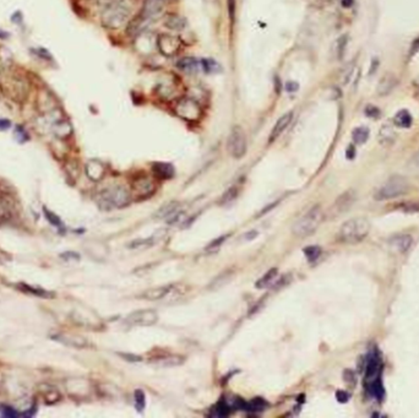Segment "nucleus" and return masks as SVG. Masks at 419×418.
Instances as JSON below:
<instances>
[{
	"mask_svg": "<svg viewBox=\"0 0 419 418\" xmlns=\"http://www.w3.org/2000/svg\"><path fill=\"white\" fill-rule=\"evenodd\" d=\"M15 135H16L17 141H20V143H25V141L28 140L27 133H26V131H25V129L22 128V126H16V130H15Z\"/></svg>",
	"mask_w": 419,
	"mask_h": 418,
	"instance_id": "obj_44",
	"label": "nucleus"
},
{
	"mask_svg": "<svg viewBox=\"0 0 419 418\" xmlns=\"http://www.w3.org/2000/svg\"><path fill=\"white\" fill-rule=\"evenodd\" d=\"M213 411L216 412V416L218 417H227L228 415L232 412V407H231V405L228 404V402L226 401H220L217 405L215 406V409H213Z\"/></svg>",
	"mask_w": 419,
	"mask_h": 418,
	"instance_id": "obj_37",
	"label": "nucleus"
},
{
	"mask_svg": "<svg viewBox=\"0 0 419 418\" xmlns=\"http://www.w3.org/2000/svg\"><path fill=\"white\" fill-rule=\"evenodd\" d=\"M391 246L398 250L400 253H406L413 244V238L410 234H400L391 238L390 241Z\"/></svg>",
	"mask_w": 419,
	"mask_h": 418,
	"instance_id": "obj_20",
	"label": "nucleus"
},
{
	"mask_svg": "<svg viewBox=\"0 0 419 418\" xmlns=\"http://www.w3.org/2000/svg\"><path fill=\"white\" fill-rule=\"evenodd\" d=\"M173 285H166V286H157V287L150 288V290L145 291L140 297L146 301H159V299H166L168 293L171 292Z\"/></svg>",
	"mask_w": 419,
	"mask_h": 418,
	"instance_id": "obj_18",
	"label": "nucleus"
},
{
	"mask_svg": "<svg viewBox=\"0 0 419 418\" xmlns=\"http://www.w3.org/2000/svg\"><path fill=\"white\" fill-rule=\"evenodd\" d=\"M150 24H152V22L148 21L147 19H145L141 14H139L138 16H135L131 21L128 22V35L133 36V37L139 36L148 27Z\"/></svg>",
	"mask_w": 419,
	"mask_h": 418,
	"instance_id": "obj_17",
	"label": "nucleus"
},
{
	"mask_svg": "<svg viewBox=\"0 0 419 418\" xmlns=\"http://www.w3.org/2000/svg\"><path fill=\"white\" fill-rule=\"evenodd\" d=\"M346 157L348 159H353L354 157H356V149H354V146H348V149H347L346 151Z\"/></svg>",
	"mask_w": 419,
	"mask_h": 418,
	"instance_id": "obj_50",
	"label": "nucleus"
},
{
	"mask_svg": "<svg viewBox=\"0 0 419 418\" xmlns=\"http://www.w3.org/2000/svg\"><path fill=\"white\" fill-rule=\"evenodd\" d=\"M131 203V193L123 185L105 188L97 197V204L104 211L124 209Z\"/></svg>",
	"mask_w": 419,
	"mask_h": 418,
	"instance_id": "obj_2",
	"label": "nucleus"
},
{
	"mask_svg": "<svg viewBox=\"0 0 419 418\" xmlns=\"http://www.w3.org/2000/svg\"><path fill=\"white\" fill-rule=\"evenodd\" d=\"M246 149H248V143H246L245 133L240 126H233L227 140L228 152L233 158L239 159L246 154Z\"/></svg>",
	"mask_w": 419,
	"mask_h": 418,
	"instance_id": "obj_6",
	"label": "nucleus"
},
{
	"mask_svg": "<svg viewBox=\"0 0 419 418\" xmlns=\"http://www.w3.org/2000/svg\"><path fill=\"white\" fill-rule=\"evenodd\" d=\"M152 172L158 179L168 180L172 179L176 174V169H174L173 164L167 163V162H156L152 164Z\"/></svg>",
	"mask_w": 419,
	"mask_h": 418,
	"instance_id": "obj_19",
	"label": "nucleus"
},
{
	"mask_svg": "<svg viewBox=\"0 0 419 418\" xmlns=\"http://www.w3.org/2000/svg\"><path fill=\"white\" fill-rule=\"evenodd\" d=\"M324 218H325V213H324L321 206L314 205L294 222L292 227L293 234L299 237V238L312 236L323 223Z\"/></svg>",
	"mask_w": 419,
	"mask_h": 418,
	"instance_id": "obj_4",
	"label": "nucleus"
},
{
	"mask_svg": "<svg viewBox=\"0 0 419 418\" xmlns=\"http://www.w3.org/2000/svg\"><path fill=\"white\" fill-rule=\"evenodd\" d=\"M228 5V16L232 24L235 21V11H236V0H227Z\"/></svg>",
	"mask_w": 419,
	"mask_h": 418,
	"instance_id": "obj_42",
	"label": "nucleus"
},
{
	"mask_svg": "<svg viewBox=\"0 0 419 418\" xmlns=\"http://www.w3.org/2000/svg\"><path fill=\"white\" fill-rule=\"evenodd\" d=\"M277 204H279V201H276V203H274V204H271V205L266 206V208H265V209H264V210H262V211H261V212H260V216H261V215H264V213H266V212H267V211L272 210V209H274V208H275V206H276V205H277Z\"/></svg>",
	"mask_w": 419,
	"mask_h": 418,
	"instance_id": "obj_53",
	"label": "nucleus"
},
{
	"mask_svg": "<svg viewBox=\"0 0 419 418\" xmlns=\"http://www.w3.org/2000/svg\"><path fill=\"white\" fill-rule=\"evenodd\" d=\"M411 163H412L413 167H416V168H419V150L415 154V156L412 157V159H411Z\"/></svg>",
	"mask_w": 419,
	"mask_h": 418,
	"instance_id": "obj_52",
	"label": "nucleus"
},
{
	"mask_svg": "<svg viewBox=\"0 0 419 418\" xmlns=\"http://www.w3.org/2000/svg\"><path fill=\"white\" fill-rule=\"evenodd\" d=\"M298 89H299V85H298L295 81H288L286 84V91L290 92V94L298 91Z\"/></svg>",
	"mask_w": 419,
	"mask_h": 418,
	"instance_id": "obj_49",
	"label": "nucleus"
},
{
	"mask_svg": "<svg viewBox=\"0 0 419 418\" xmlns=\"http://www.w3.org/2000/svg\"><path fill=\"white\" fill-rule=\"evenodd\" d=\"M86 173L92 180H99L104 175V167L101 162L91 161L86 166Z\"/></svg>",
	"mask_w": 419,
	"mask_h": 418,
	"instance_id": "obj_24",
	"label": "nucleus"
},
{
	"mask_svg": "<svg viewBox=\"0 0 419 418\" xmlns=\"http://www.w3.org/2000/svg\"><path fill=\"white\" fill-rule=\"evenodd\" d=\"M131 189H133L134 194L138 198H148L155 193L156 185L151 178L147 175H140V177L134 178L133 183H131Z\"/></svg>",
	"mask_w": 419,
	"mask_h": 418,
	"instance_id": "obj_11",
	"label": "nucleus"
},
{
	"mask_svg": "<svg viewBox=\"0 0 419 418\" xmlns=\"http://www.w3.org/2000/svg\"><path fill=\"white\" fill-rule=\"evenodd\" d=\"M20 288H21L22 291H26V292L32 293V295H35V296H40V297H48V296H49V293H48L47 291L41 290V288L30 287V286L25 285V283H21V285H20Z\"/></svg>",
	"mask_w": 419,
	"mask_h": 418,
	"instance_id": "obj_40",
	"label": "nucleus"
},
{
	"mask_svg": "<svg viewBox=\"0 0 419 418\" xmlns=\"http://www.w3.org/2000/svg\"><path fill=\"white\" fill-rule=\"evenodd\" d=\"M166 9V0H145L140 14L148 21L153 22L159 19Z\"/></svg>",
	"mask_w": 419,
	"mask_h": 418,
	"instance_id": "obj_13",
	"label": "nucleus"
},
{
	"mask_svg": "<svg viewBox=\"0 0 419 418\" xmlns=\"http://www.w3.org/2000/svg\"><path fill=\"white\" fill-rule=\"evenodd\" d=\"M226 238H227V234H226V236H221V237H218V238H216L215 241L211 242V243L209 244V246H207L206 249H213V248H218V247H221V246H222L223 242L226 241Z\"/></svg>",
	"mask_w": 419,
	"mask_h": 418,
	"instance_id": "obj_47",
	"label": "nucleus"
},
{
	"mask_svg": "<svg viewBox=\"0 0 419 418\" xmlns=\"http://www.w3.org/2000/svg\"><path fill=\"white\" fill-rule=\"evenodd\" d=\"M177 66H178L179 70H182L185 74H194L199 70L200 61L195 58H191V56H184L177 63Z\"/></svg>",
	"mask_w": 419,
	"mask_h": 418,
	"instance_id": "obj_21",
	"label": "nucleus"
},
{
	"mask_svg": "<svg viewBox=\"0 0 419 418\" xmlns=\"http://www.w3.org/2000/svg\"><path fill=\"white\" fill-rule=\"evenodd\" d=\"M397 209L406 213H417L419 212V201H405L398 204Z\"/></svg>",
	"mask_w": 419,
	"mask_h": 418,
	"instance_id": "obj_31",
	"label": "nucleus"
},
{
	"mask_svg": "<svg viewBox=\"0 0 419 418\" xmlns=\"http://www.w3.org/2000/svg\"><path fill=\"white\" fill-rule=\"evenodd\" d=\"M130 7L123 0H112L102 10L101 22L109 30H118L129 22Z\"/></svg>",
	"mask_w": 419,
	"mask_h": 418,
	"instance_id": "obj_3",
	"label": "nucleus"
},
{
	"mask_svg": "<svg viewBox=\"0 0 419 418\" xmlns=\"http://www.w3.org/2000/svg\"><path fill=\"white\" fill-rule=\"evenodd\" d=\"M265 407H266V401L260 399V397H256V399L251 400L250 402H248V406H246L245 411L261 412V411H264Z\"/></svg>",
	"mask_w": 419,
	"mask_h": 418,
	"instance_id": "obj_35",
	"label": "nucleus"
},
{
	"mask_svg": "<svg viewBox=\"0 0 419 418\" xmlns=\"http://www.w3.org/2000/svg\"><path fill=\"white\" fill-rule=\"evenodd\" d=\"M346 46H347V36H342V37L338 38L337 42H336V55H337V59H341L342 56H343Z\"/></svg>",
	"mask_w": 419,
	"mask_h": 418,
	"instance_id": "obj_39",
	"label": "nucleus"
},
{
	"mask_svg": "<svg viewBox=\"0 0 419 418\" xmlns=\"http://www.w3.org/2000/svg\"><path fill=\"white\" fill-rule=\"evenodd\" d=\"M397 84H398V80L395 74L392 73L384 74L376 85V95L381 97L387 96V95L391 94L393 90L396 89Z\"/></svg>",
	"mask_w": 419,
	"mask_h": 418,
	"instance_id": "obj_14",
	"label": "nucleus"
},
{
	"mask_svg": "<svg viewBox=\"0 0 419 418\" xmlns=\"http://www.w3.org/2000/svg\"><path fill=\"white\" fill-rule=\"evenodd\" d=\"M238 194H239V188L236 187V185H232V187L228 188V189L223 193L222 197H221L220 199V201H218V204L222 206L228 205V204L233 203V201L235 200L236 197H238Z\"/></svg>",
	"mask_w": 419,
	"mask_h": 418,
	"instance_id": "obj_29",
	"label": "nucleus"
},
{
	"mask_svg": "<svg viewBox=\"0 0 419 418\" xmlns=\"http://www.w3.org/2000/svg\"><path fill=\"white\" fill-rule=\"evenodd\" d=\"M303 252H304V255L308 259V261L314 262L315 260H318L319 257L321 255V248L319 246H309L304 248Z\"/></svg>",
	"mask_w": 419,
	"mask_h": 418,
	"instance_id": "obj_34",
	"label": "nucleus"
},
{
	"mask_svg": "<svg viewBox=\"0 0 419 418\" xmlns=\"http://www.w3.org/2000/svg\"><path fill=\"white\" fill-rule=\"evenodd\" d=\"M43 211H45V215H46V217H47V220L49 221L54 227H56V228H63V227H64L63 222H61L60 218H59L58 216L55 215V213H53L52 211H48L47 209H45Z\"/></svg>",
	"mask_w": 419,
	"mask_h": 418,
	"instance_id": "obj_38",
	"label": "nucleus"
},
{
	"mask_svg": "<svg viewBox=\"0 0 419 418\" xmlns=\"http://www.w3.org/2000/svg\"><path fill=\"white\" fill-rule=\"evenodd\" d=\"M164 25L172 31H183L186 26V20L183 16L177 14H171L164 20Z\"/></svg>",
	"mask_w": 419,
	"mask_h": 418,
	"instance_id": "obj_23",
	"label": "nucleus"
},
{
	"mask_svg": "<svg viewBox=\"0 0 419 418\" xmlns=\"http://www.w3.org/2000/svg\"><path fill=\"white\" fill-rule=\"evenodd\" d=\"M411 189V184L402 175H392L386 182L382 183L374 193V199L376 201H386L403 197Z\"/></svg>",
	"mask_w": 419,
	"mask_h": 418,
	"instance_id": "obj_5",
	"label": "nucleus"
},
{
	"mask_svg": "<svg viewBox=\"0 0 419 418\" xmlns=\"http://www.w3.org/2000/svg\"><path fill=\"white\" fill-rule=\"evenodd\" d=\"M382 358L381 353L376 347L372 348L367 356L366 370H364V386L372 381L381 378Z\"/></svg>",
	"mask_w": 419,
	"mask_h": 418,
	"instance_id": "obj_7",
	"label": "nucleus"
},
{
	"mask_svg": "<svg viewBox=\"0 0 419 418\" xmlns=\"http://www.w3.org/2000/svg\"><path fill=\"white\" fill-rule=\"evenodd\" d=\"M0 415H1V416H4V417H19V416H21V415H20L17 411H15L12 407L5 406V405H1V406H0Z\"/></svg>",
	"mask_w": 419,
	"mask_h": 418,
	"instance_id": "obj_41",
	"label": "nucleus"
},
{
	"mask_svg": "<svg viewBox=\"0 0 419 418\" xmlns=\"http://www.w3.org/2000/svg\"><path fill=\"white\" fill-rule=\"evenodd\" d=\"M174 112L179 118L186 122H195L201 118V107L197 101L192 99H182L177 102Z\"/></svg>",
	"mask_w": 419,
	"mask_h": 418,
	"instance_id": "obj_8",
	"label": "nucleus"
},
{
	"mask_svg": "<svg viewBox=\"0 0 419 418\" xmlns=\"http://www.w3.org/2000/svg\"><path fill=\"white\" fill-rule=\"evenodd\" d=\"M341 4L343 7H351L353 5V0H341Z\"/></svg>",
	"mask_w": 419,
	"mask_h": 418,
	"instance_id": "obj_54",
	"label": "nucleus"
},
{
	"mask_svg": "<svg viewBox=\"0 0 419 418\" xmlns=\"http://www.w3.org/2000/svg\"><path fill=\"white\" fill-rule=\"evenodd\" d=\"M367 391L372 395L374 399L379 400V401H381L382 399H384V395H385V389L384 385H382V380L381 378L376 379V380L372 381V383H369L368 385H366Z\"/></svg>",
	"mask_w": 419,
	"mask_h": 418,
	"instance_id": "obj_25",
	"label": "nucleus"
},
{
	"mask_svg": "<svg viewBox=\"0 0 419 418\" xmlns=\"http://www.w3.org/2000/svg\"><path fill=\"white\" fill-rule=\"evenodd\" d=\"M134 400H135V409L138 412H142L146 406V395L142 390L138 389L134 393Z\"/></svg>",
	"mask_w": 419,
	"mask_h": 418,
	"instance_id": "obj_33",
	"label": "nucleus"
},
{
	"mask_svg": "<svg viewBox=\"0 0 419 418\" xmlns=\"http://www.w3.org/2000/svg\"><path fill=\"white\" fill-rule=\"evenodd\" d=\"M343 379L344 381H346L347 384H349V385H356V374H354V371H352L351 369H347V370H344L343 373Z\"/></svg>",
	"mask_w": 419,
	"mask_h": 418,
	"instance_id": "obj_43",
	"label": "nucleus"
},
{
	"mask_svg": "<svg viewBox=\"0 0 419 418\" xmlns=\"http://www.w3.org/2000/svg\"><path fill=\"white\" fill-rule=\"evenodd\" d=\"M155 244V238H143V239H135V241L130 242L128 244V248L130 249H143V248L152 247Z\"/></svg>",
	"mask_w": 419,
	"mask_h": 418,
	"instance_id": "obj_32",
	"label": "nucleus"
},
{
	"mask_svg": "<svg viewBox=\"0 0 419 418\" xmlns=\"http://www.w3.org/2000/svg\"><path fill=\"white\" fill-rule=\"evenodd\" d=\"M292 118H293V113L289 112L282 115V117L277 120L276 124H275V126L272 128L271 134H270L269 143H274V141H276L277 139L283 134V131L286 130L287 126H288L290 122H292Z\"/></svg>",
	"mask_w": 419,
	"mask_h": 418,
	"instance_id": "obj_16",
	"label": "nucleus"
},
{
	"mask_svg": "<svg viewBox=\"0 0 419 418\" xmlns=\"http://www.w3.org/2000/svg\"><path fill=\"white\" fill-rule=\"evenodd\" d=\"M349 397H351V395L347 393V391L338 390L337 393H336V399H337V401L341 402V404H346L349 400Z\"/></svg>",
	"mask_w": 419,
	"mask_h": 418,
	"instance_id": "obj_48",
	"label": "nucleus"
},
{
	"mask_svg": "<svg viewBox=\"0 0 419 418\" xmlns=\"http://www.w3.org/2000/svg\"><path fill=\"white\" fill-rule=\"evenodd\" d=\"M178 203H169L168 205H164L163 208L159 209V211L156 213V216H157L158 218H169L178 211Z\"/></svg>",
	"mask_w": 419,
	"mask_h": 418,
	"instance_id": "obj_30",
	"label": "nucleus"
},
{
	"mask_svg": "<svg viewBox=\"0 0 419 418\" xmlns=\"http://www.w3.org/2000/svg\"><path fill=\"white\" fill-rule=\"evenodd\" d=\"M185 362V358L183 356H179V355H172V353H168V355L166 356H158V357L153 358V360L150 361L151 365H155L158 366V367H178V366H182Z\"/></svg>",
	"mask_w": 419,
	"mask_h": 418,
	"instance_id": "obj_15",
	"label": "nucleus"
},
{
	"mask_svg": "<svg viewBox=\"0 0 419 418\" xmlns=\"http://www.w3.org/2000/svg\"><path fill=\"white\" fill-rule=\"evenodd\" d=\"M393 124L398 128L408 129L412 126L413 124V117L407 109H401L393 117Z\"/></svg>",
	"mask_w": 419,
	"mask_h": 418,
	"instance_id": "obj_22",
	"label": "nucleus"
},
{
	"mask_svg": "<svg viewBox=\"0 0 419 418\" xmlns=\"http://www.w3.org/2000/svg\"><path fill=\"white\" fill-rule=\"evenodd\" d=\"M372 224L366 217H353L342 223L337 232V239L344 244H357L367 238Z\"/></svg>",
	"mask_w": 419,
	"mask_h": 418,
	"instance_id": "obj_1",
	"label": "nucleus"
},
{
	"mask_svg": "<svg viewBox=\"0 0 419 418\" xmlns=\"http://www.w3.org/2000/svg\"><path fill=\"white\" fill-rule=\"evenodd\" d=\"M158 314L155 309H139L133 312L124 320L128 326H152L157 322Z\"/></svg>",
	"mask_w": 419,
	"mask_h": 418,
	"instance_id": "obj_9",
	"label": "nucleus"
},
{
	"mask_svg": "<svg viewBox=\"0 0 419 418\" xmlns=\"http://www.w3.org/2000/svg\"><path fill=\"white\" fill-rule=\"evenodd\" d=\"M357 195L354 190H347L343 194H341L340 197L335 200V203L331 205V208L328 209L326 216L330 218H336L338 216L343 215L344 212L349 210V209L353 206V204L356 203Z\"/></svg>",
	"mask_w": 419,
	"mask_h": 418,
	"instance_id": "obj_10",
	"label": "nucleus"
},
{
	"mask_svg": "<svg viewBox=\"0 0 419 418\" xmlns=\"http://www.w3.org/2000/svg\"><path fill=\"white\" fill-rule=\"evenodd\" d=\"M352 139L357 145H363L369 139V129L367 126H358L352 131Z\"/></svg>",
	"mask_w": 419,
	"mask_h": 418,
	"instance_id": "obj_27",
	"label": "nucleus"
},
{
	"mask_svg": "<svg viewBox=\"0 0 419 418\" xmlns=\"http://www.w3.org/2000/svg\"><path fill=\"white\" fill-rule=\"evenodd\" d=\"M206 1H209V2H216V1H217V0H206Z\"/></svg>",
	"mask_w": 419,
	"mask_h": 418,
	"instance_id": "obj_55",
	"label": "nucleus"
},
{
	"mask_svg": "<svg viewBox=\"0 0 419 418\" xmlns=\"http://www.w3.org/2000/svg\"><path fill=\"white\" fill-rule=\"evenodd\" d=\"M157 47L164 56H174L182 47V41L176 36L161 35L157 38Z\"/></svg>",
	"mask_w": 419,
	"mask_h": 418,
	"instance_id": "obj_12",
	"label": "nucleus"
},
{
	"mask_svg": "<svg viewBox=\"0 0 419 418\" xmlns=\"http://www.w3.org/2000/svg\"><path fill=\"white\" fill-rule=\"evenodd\" d=\"M120 356H122L124 360H127L128 362H130V363L140 362V361L142 360L140 356H136V355H134V353H120Z\"/></svg>",
	"mask_w": 419,
	"mask_h": 418,
	"instance_id": "obj_46",
	"label": "nucleus"
},
{
	"mask_svg": "<svg viewBox=\"0 0 419 418\" xmlns=\"http://www.w3.org/2000/svg\"><path fill=\"white\" fill-rule=\"evenodd\" d=\"M396 139V134L395 131H393V129L391 128V125H389V124H385V125H382L381 128H380L379 130V143L382 144V145L387 146V145H391L393 144V141H395Z\"/></svg>",
	"mask_w": 419,
	"mask_h": 418,
	"instance_id": "obj_26",
	"label": "nucleus"
},
{
	"mask_svg": "<svg viewBox=\"0 0 419 418\" xmlns=\"http://www.w3.org/2000/svg\"><path fill=\"white\" fill-rule=\"evenodd\" d=\"M200 65L204 69L205 73H217L221 69V66L218 65L217 61H215L213 59H201V60H200Z\"/></svg>",
	"mask_w": 419,
	"mask_h": 418,
	"instance_id": "obj_36",
	"label": "nucleus"
},
{
	"mask_svg": "<svg viewBox=\"0 0 419 418\" xmlns=\"http://www.w3.org/2000/svg\"><path fill=\"white\" fill-rule=\"evenodd\" d=\"M279 275V270L276 269V267H274V269L269 270L266 273H265L264 276L260 278V280L256 281L255 283V288H265L267 287L269 285H271L272 281L276 278V276Z\"/></svg>",
	"mask_w": 419,
	"mask_h": 418,
	"instance_id": "obj_28",
	"label": "nucleus"
},
{
	"mask_svg": "<svg viewBox=\"0 0 419 418\" xmlns=\"http://www.w3.org/2000/svg\"><path fill=\"white\" fill-rule=\"evenodd\" d=\"M11 126V123L7 119H0V130H7Z\"/></svg>",
	"mask_w": 419,
	"mask_h": 418,
	"instance_id": "obj_51",
	"label": "nucleus"
},
{
	"mask_svg": "<svg viewBox=\"0 0 419 418\" xmlns=\"http://www.w3.org/2000/svg\"><path fill=\"white\" fill-rule=\"evenodd\" d=\"M366 114L370 118H377L380 115V110L374 105H368L366 108Z\"/></svg>",
	"mask_w": 419,
	"mask_h": 418,
	"instance_id": "obj_45",
	"label": "nucleus"
}]
</instances>
